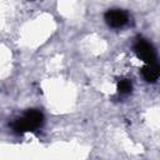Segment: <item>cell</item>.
<instances>
[{"label": "cell", "instance_id": "5b68a950", "mask_svg": "<svg viewBox=\"0 0 160 160\" xmlns=\"http://www.w3.org/2000/svg\"><path fill=\"white\" fill-rule=\"evenodd\" d=\"M132 90V84L129 79H120L118 81V92L120 95H129Z\"/></svg>", "mask_w": 160, "mask_h": 160}, {"label": "cell", "instance_id": "6da1fadb", "mask_svg": "<svg viewBox=\"0 0 160 160\" xmlns=\"http://www.w3.org/2000/svg\"><path fill=\"white\" fill-rule=\"evenodd\" d=\"M44 124V114L36 109H30L24 112L22 116L15 119L11 122V129L16 134L32 132L40 129Z\"/></svg>", "mask_w": 160, "mask_h": 160}, {"label": "cell", "instance_id": "7a4b0ae2", "mask_svg": "<svg viewBox=\"0 0 160 160\" xmlns=\"http://www.w3.org/2000/svg\"><path fill=\"white\" fill-rule=\"evenodd\" d=\"M134 52L145 64H151V62L156 61L155 49L152 48V45L148 40H145L142 38H139L135 41V44H134Z\"/></svg>", "mask_w": 160, "mask_h": 160}, {"label": "cell", "instance_id": "277c9868", "mask_svg": "<svg viewBox=\"0 0 160 160\" xmlns=\"http://www.w3.org/2000/svg\"><path fill=\"white\" fill-rule=\"evenodd\" d=\"M159 74H160V70H159V65L156 61L151 64H146L141 69V75L144 80L148 82H155L159 79Z\"/></svg>", "mask_w": 160, "mask_h": 160}, {"label": "cell", "instance_id": "3957f363", "mask_svg": "<svg viewBox=\"0 0 160 160\" xmlns=\"http://www.w3.org/2000/svg\"><path fill=\"white\" fill-rule=\"evenodd\" d=\"M105 22L112 29H121L129 22V15L121 9H110L104 15Z\"/></svg>", "mask_w": 160, "mask_h": 160}]
</instances>
